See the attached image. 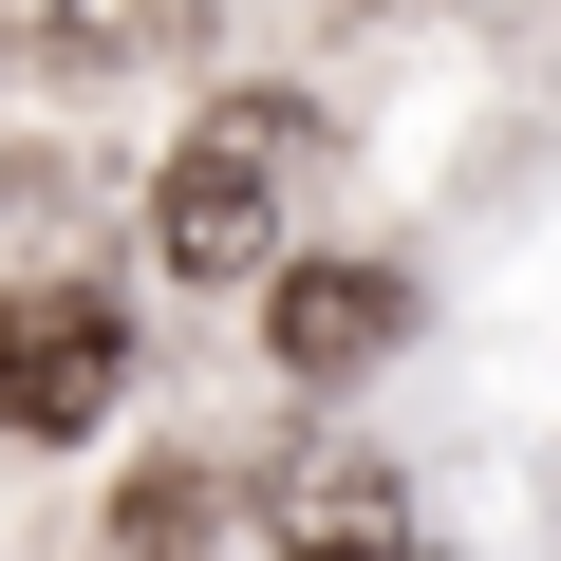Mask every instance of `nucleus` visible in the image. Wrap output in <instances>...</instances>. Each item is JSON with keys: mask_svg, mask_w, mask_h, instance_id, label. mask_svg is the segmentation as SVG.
Listing matches in <instances>:
<instances>
[{"mask_svg": "<svg viewBox=\"0 0 561 561\" xmlns=\"http://www.w3.org/2000/svg\"><path fill=\"white\" fill-rule=\"evenodd\" d=\"M262 337H280V375H356V356H393V280L375 262H300Z\"/></svg>", "mask_w": 561, "mask_h": 561, "instance_id": "nucleus-5", "label": "nucleus"}, {"mask_svg": "<svg viewBox=\"0 0 561 561\" xmlns=\"http://www.w3.org/2000/svg\"><path fill=\"white\" fill-rule=\"evenodd\" d=\"M262 524H280V561H431V524H412V486L375 449H300Z\"/></svg>", "mask_w": 561, "mask_h": 561, "instance_id": "nucleus-3", "label": "nucleus"}, {"mask_svg": "<svg viewBox=\"0 0 561 561\" xmlns=\"http://www.w3.org/2000/svg\"><path fill=\"white\" fill-rule=\"evenodd\" d=\"M113 393H131V319L94 300V280H0V431L76 449Z\"/></svg>", "mask_w": 561, "mask_h": 561, "instance_id": "nucleus-2", "label": "nucleus"}, {"mask_svg": "<svg viewBox=\"0 0 561 561\" xmlns=\"http://www.w3.org/2000/svg\"><path fill=\"white\" fill-rule=\"evenodd\" d=\"M206 20V0H0V57H38V76H131Z\"/></svg>", "mask_w": 561, "mask_h": 561, "instance_id": "nucleus-4", "label": "nucleus"}, {"mask_svg": "<svg viewBox=\"0 0 561 561\" xmlns=\"http://www.w3.org/2000/svg\"><path fill=\"white\" fill-rule=\"evenodd\" d=\"M300 150H319L300 94H225V113H187V150H169V187H150L169 280H262V262H280V206H300Z\"/></svg>", "mask_w": 561, "mask_h": 561, "instance_id": "nucleus-1", "label": "nucleus"}]
</instances>
